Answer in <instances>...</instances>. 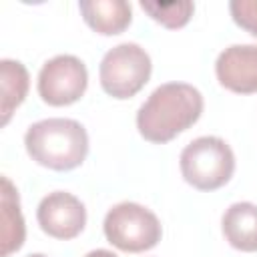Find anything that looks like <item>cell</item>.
I'll return each instance as SVG.
<instances>
[{
  "label": "cell",
  "mask_w": 257,
  "mask_h": 257,
  "mask_svg": "<svg viewBox=\"0 0 257 257\" xmlns=\"http://www.w3.org/2000/svg\"><path fill=\"white\" fill-rule=\"evenodd\" d=\"M203 104V94L193 84L165 82L141 104L137 112V128L149 143H169L199 120Z\"/></svg>",
  "instance_id": "cell-1"
},
{
  "label": "cell",
  "mask_w": 257,
  "mask_h": 257,
  "mask_svg": "<svg viewBox=\"0 0 257 257\" xmlns=\"http://www.w3.org/2000/svg\"><path fill=\"white\" fill-rule=\"evenodd\" d=\"M24 147L38 165L52 171H72L88 155V135L74 118H44L28 126Z\"/></svg>",
  "instance_id": "cell-2"
},
{
  "label": "cell",
  "mask_w": 257,
  "mask_h": 257,
  "mask_svg": "<svg viewBox=\"0 0 257 257\" xmlns=\"http://www.w3.org/2000/svg\"><path fill=\"white\" fill-rule=\"evenodd\" d=\"M183 179L199 191H215L229 183L235 173L233 149L221 137H199L179 157Z\"/></svg>",
  "instance_id": "cell-3"
},
{
  "label": "cell",
  "mask_w": 257,
  "mask_h": 257,
  "mask_svg": "<svg viewBox=\"0 0 257 257\" xmlns=\"http://www.w3.org/2000/svg\"><path fill=\"white\" fill-rule=\"evenodd\" d=\"M102 231L110 245L126 253L149 251L163 235L159 217L145 205L133 201H122L110 207L104 215Z\"/></svg>",
  "instance_id": "cell-4"
},
{
  "label": "cell",
  "mask_w": 257,
  "mask_h": 257,
  "mask_svg": "<svg viewBox=\"0 0 257 257\" xmlns=\"http://www.w3.org/2000/svg\"><path fill=\"white\" fill-rule=\"evenodd\" d=\"M153 62L149 52L137 42H120L106 50L98 66L102 90L118 100L135 96L151 78Z\"/></svg>",
  "instance_id": "cell-5"
},
{
  "label": "cell",
  "mask_w": 257,
  "mask_h": 257,
  "mask_svg": "<svg viewBox=\"0 0 257 257\" xmlns=\"http://www.w3.org/2000/svg\"><path fill=\"white\" fill-rule=\"evenodd\" d=\"M86 86V64L72 54L52 56L38 72V94L50 106H68L80 100Z\"/></svg>",
  "instance_id": "cell-6"
},
{
  "label": "cell",
  "mask_w": 257,
  "mask_h": 257,
  "mask_svg": "<svg viewBox=\"0 0 257 257\" xmlns=\"http://www.w3.org/2000/svg\"><path fill=\"white\" fill-rule=\"evenodd\" d=\"M36 219L40 229L54 239H74L86 225V209L68 191H52L38 203Z\"/></svg>",
  "instance_id": "cell-7"
},
{
  "label": "cell",
  "mask_w": 257,
  "mask_h": 257,
  "mask_svg": "<svg viewBox=\"0 0 257 257\" xmlns=\"http://www.w3.org/2000/svg\"><path fill=\"white\" fill-rule=\"evenodd\" d=\"M221 86L237 94L257 92V44H231L215 60Z\"/></svg>",
  "instance_id": "cell-8"
},
{
  "label": "cell",
  "mask_w": 257,
  "mask_h": 257,
  "mask_svg": "<svg viewBox=\"0 0 257 257\" xmlns=\"http://www.w3.org/2000/svg\"><path fill=\"white\" fill-rule=\"evenodd\" d=\"M221 229L233 249L245 253L257 251V205L249 201L229 205L221 217Z\"/></svg>",
  "instance_id": "cell-9"
},
{
  "label": "cell",
  "mask_w": 257,
  "mask_h": 257,
  "mask_svg": "<svg viewBox=\"0 0 257 257\" xmlns=\"http://www.w3.org/2000/svg\"><path fill=\"white\" fill-rule=\"evenodd\" d=\"M78 10L84 22L104 36L120 34L133 20V8L124 0H80Z\"/></svg>",
  "instance_id": "cell-10"
},
{
  "label": "cell",
  "mask_w": 257,
  "mask_h": 257,
  "mask_svg": "<svg viewBox=\"0 0 257 257\" xmlns=\"http://www.w3.org/2000/svg\"><path fill=\"white\" fill-rule=\"evenodd\" d=\"M26 237V225L20 211V197L8 177H2V257L18 251Z\"/></svg>",
  "instance_id": "cell-11"
},
{
  "label": "cell",
  "mask_w": 257,
  "mask_h": 257,
  "mask_svg": "<svg viewBox=\"0 0 257 257\" xmlns=\"http://www.w3.org/2000/svg\"><path fill=\"white\" fill-rule=\"evenodd\" d=\"M0 86H2V126L8 124L12 112L24 102L30 86V76L20 60L2 58L0 60Z\"/></svg>",
  "instance_id": "cell-12"
},
{
  "label": "cell",
  "mask_w": 257,
  "mask_h": 257,
  "mask_svg": "<svg viewBox=\"0 0 257 257\" xmlns=\"http://www.w3.org/2000/svg\"><path fill=\"white\" fill-rule=\"evenodd\" d=\"M141 8L157 22H161L167 28H183L193 12H195V4L191 0H183V2H141Z\"/></svg>",
  "instance_id": "cell-13"
},
{
  "label": "cell",
  "mask_w": 257,
  "mask_h": 257,
  "mask_svg": "<svg viewBox=\"0 0 257 257\" xmlns=\"http://www.w3.org/2000/svg\"><path fill=\"white\" fill-rule=\"evenodd\" d=\"M229 12L237 26L257 36V0H233L229 2Z\"/></svg>",
  "instance_id": "cell-14"
},
{
  "label": "cell",
  "mask_w": 257,
  "mask_h": 257,
  "mask_svg": "<svg viewBox=\"0 0 257 257\" xmlns=\"http://www.w3.org/2000/svg\"><path fill=\"white\" fill-rule=\"evenodd\" d=\"M84 257H116V253H112V251H108V249H92V251H88Z\"/></svg>",
  "instance_id": "cell-15"
},
{
  "label": "cell",
  "mask_w": 257,
  "mask_h": 257,
  "mask_svg": "<svg viewBox=\"0 0 257 257\" xmlns=\"http://www.w3.org/2000/svg\"><path fill=\"white\" fill-rule=\"evenodd\" d=\"M26 257H46V255H42V253H30V255H26Z\"/></svg>",
  "instance_id": "cell-16"
}]
</instances>
